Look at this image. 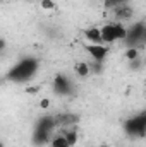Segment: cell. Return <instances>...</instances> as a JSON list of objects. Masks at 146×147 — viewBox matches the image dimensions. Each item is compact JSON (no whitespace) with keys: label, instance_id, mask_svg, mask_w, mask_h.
Segmentation results:
<instances>
[{"label":"cell","instance_id":"1","mask_svg":"<svg viewBox=\"0 0 146 147\" xmlns=\"http://www.w3.org/2000/svg\"><path fill=\"white\" fill-rule=\"evenodd\" d=\"M38 67H40V63H38L36 58H33V57L23 58L21 62H17V63L9 70L7 79L12 80V82H26V80H29V79L35 77Z\"/></svg>","mask_w":146,"mask_h":147},{"label":"cell","instance_id":"2","mask_svg":"<svg viewBox=\"0 0 146 147\" xmlns=\"http://www.w3.org/2000/svg\"><path fill=\"white\" fill-rule=\"evenodd\" d=\"M124 130L132 139H143L146 137V110L131 116L124 123Z\"/></svg>","mask_w":146,"mask_h":147},{"label":"cell","instance_id":"3","mask_svg":"<svg viewBox=\"0 0 146 147\" xmlns=\"http://www.w3.org/2000/svg\"><path fill=\"white\" fill-rule=\"evenodd\" d=\"M145 36H146V22L145 21H139V22H136V24H132L129 29H127V36H126V45H127V48L129 46H136L138 48V45L143 48V45H145Z\"/></svg>","mask_w":146,"mask_h":147},{"label":"cell","instance_id":"4","mask_svg":"<svg viewBox=\"0 0 146 147\" xmlns=\"http://www.w3.org/2000/svg\"><path fill=\"white\" fill-rule=\"evenodd\" d=\"M53 91L59 96H67L72 92V82L64 75V74H57L53 79Z\"/></svg>","mask_w":146,"mask_h":147},{"label":"cell","instance_id":"5","mask_svg":"<svg viewBox=\"0 0 146 147\" xmlns=\"http://www.w3.org/2000/svg\"><path fill=\"white\" fill-rule=\"evenodd\" d=\"M84 48H86L88 55H89L93 60H96V62H103L105 57L108 55V46H105V45H95V43H89V45H86Z\"/></svg>","mask_w":146,"mask_h":147},{"label":"cell","instance_id":"6","mask_svg":"<svg viewBox=\"0 0 146 147\" xmlns=\"http://www.w3.org/2000/svg\"><path fill=\"white\" fill-rule=\"evenodd\" d=\"M55 118H57V125L64 127V128L76 127V123L79 121V116L74 113H59V115H55Z\"/></svg>","mask_w":146,"mask_h":147},{"label":"cell","instance_id":"7","mask_svg":"<svg viewBox=\"0 0 146 147\" xmlns=\"http://www.w3.org/2000/svg\"><path fill=\"white\" fill-rule=\"evenodd\" d=\"M102 39H103V45H110V43L119 41V38H117V29H115V22L105 24V26L102 28Z\"/></svg>","mask_w":146,"mask_h":147},{"label":"cell","instance_id":"8","mask_svg":"<svg viewBox=\"0 0 146 147\" xmlns=\"http://www.w3.org/2000/svg\"><path fill=\"white\" fill-rule=\"evenodd\" d=\"M113 14H115V19H117V21H129V19H132L134 10H132L131 5L122 3V5H119V7L113 9Z\"/></svg>","mask_w":146,"mask_h":147},{"label":"cell","instance_id":"9","mask_svg":"<svg viewBox=\"0 0 146 147\" xmlns=\"http://www.w3.org/2000/svg\"><path fill=\"white\" fill-rule=\"evenodd\" d=\"M84 33V36L86 39L89 41V43H95V45H103V39H102V28H88V29H84L83 31Z\"/></svg>","mask_w":146,"mask_h":147},{"label":"cell","instance_id":"10","mask_svg":"<svg viewBox=\"0 0 146 147\" xmlns=\"http://www.w3.org/2000/svg\"><path fill=\"white\" fill-rule=\"evenodd\" d=\"M50 140H52V132H48V130H41V128H36V127H35L33 142H35L36 146H43V144H46V142H50Z\"/></svg>","mask_w":146,"mask_h":147},{"label":"cell","instance_id":"11","mask_svg":"<svg viewBox=\"0 0 146 147\" xmlns=\"http://www.w3.org/2000/svg\"><path fill=\"white\" fill-rule=\"evenodd\" d=\"M64 135H65V139H67V142H69L71 147H74L77 144V130H76V127L65 128V130H64Z\"/></svg>","mask_w":146,"mask_h":147},{"label":"cell","instance_id":"12","mask_svg":"<svg viewBox=\"0 0 146 147\" xmlns=\"http://www.w3.org/2000/svg\"><path fill=\"white\" fill-rule=\"evenodd\" d=\"M74 70L79 77H88L91 74V69H89V63H84V62H79L74 65Z\"/></svg>","mask_w":146,"mask_h":147},{"label":"cell","instance_id":"13","mask_svg":"<svg viewBox=\"0 0 146 147\" xmlns=\"http://www.w3.org/2000/svg\"><path fill=\"white\" fill-rule=\"evenodd\" d=\"M50 146H52V147H71L64 134H59V135L52 137V140H50Z\"/></svg>","mask_w":146,"mask_h":147},{"label":"cell","instance_id":"14","mask_svg":"<svg viewBox=\"0 0 146 147\" xmlns=\"http://www.w3.org/2000/svg\"><path fill=\"white\" fill-rule=\"evenodd\" d=\"M124 57H126V60H136V58H139V50L136 48V46H129L126 51H124Z\"/></svg>","mask_w":146,"mask_h":147},{"label":"cell","instance_id":"15","mask_svg":"<svg viewBox=\"0 0 146 147\" xmlns=\"http://www.w3.org/2000/svg\"><path fill=\"white\" fill-rule=\"evenodd\" d=\"M129 0H103V5L107 7V9H115V7H119V5H122V3H127Z\"/></svg>","mask_w":146,"mask_h":147},{"label":"cell","instance_id":"16","mask_svg":"<svg viewBox=\"0 0 146 147\" xmlns=\"http://www.w3.org/2000/svg\"><path fill=\"white\" fill-rule=\"evenodd\" d=\"M89 69H91V72L93 74H102V70H103L102 62H96V60H93V63L89 65Z\"/></svg>","mask_w":146,"mask_h":147},{"label":"cell","instance_id":"17","mask_svg":"<svg viewBox=\"0 0 146 147\" xmlns=\"http://www.w3.org/2000/svg\"><path fill=\"white\" fill-rule=\"evenodd\" d=\"M41 9H45V10H53V9H55V2H53V0H41Z\"/></svg>","mask_w":146,"mask_h":147},{"label":"cell","instance_id":"18","mask_svg":"<svg viewBox=\"0 0 146 147\" xmlns=\"http://www.w3.org/2000/svg\"><path fill=\"white\" fill-rule=\"evenodd\" d=\"M129 63H131V69H132V70H139V69L143 67V63H145V62H143L141 58H136V60H131Z\"/></svg>","mask_w":146,"mask_h":147},{"label":"cell","instance_id":"19","mask_svg":"<svg viewBox=\"0 0 146 147\" xmlns=\"http://www.w3.org/2000/svg\"><path fill=\"white\" fill-rule=\"evenodd\" d=\"M40 106H41L43 110H46V108L50 106V99H46V98H45V99H41V101H40Z\"/></svg>","mask_w":146,"mask_h":147},{"label":"cell","instance_id":"20","mask_svg":"<svg viewBox=\"0 0 146 147\" xmlns=\"http://www.w3.org/2000/svg\"><path fill=\"white\" fill-rule=\"evenodd\" d=\"M98 147H110V146H98Z\"/></svg>","mask_w":146,"mask_h":147},{"label":"cell","instance_id":"21","mask_svg":"<svg viewBox=\"0 0 146 147\" xmlns=\"http://www.w3.org/2000/svg\"><path fill=\"white\" fill-rule=\"evenodd\" d=\"M145 65H146V58H145Z\"/></svg>","mask_w":146,"mask_h":147}]
</instances>
